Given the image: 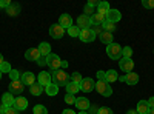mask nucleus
<instances>
[{
  "instance_id": "79ce46f5",
  "label": "nucleus",
  "mask_w": 154,
  "mask_h": 114,
  "mask_svg": "<svg viewBox=\"0 0 154 114\" xmlns=\"http://www.w3.org/2000/svg\"><path fill=\"white\" fill-rule=\"evenodd\" d=\"M5 114H20V111H17L14 106H11V108H6Z\"/></svg>"
},
{
  "instance_id": "f257e3e1",
  "label": "nucleus",
  "mask_w": 154,
  "mask_h": 114,
  "mask_svg": "<svg viewBox=\"0 0 154 114\" xmlns=\"http://www.w3.org/2000/svg\"><path fill=\"white\" fill-rule=\"evenodd\" d=\"M51 82L56 83L57 86H62V85H65L69 82V75L65 72V69H57V71H53L51 72Z\"/></svg>"
},
{
  "instance_id": "8fccbe9b",
  "label": "nucleus",
  "mask_w": 154,
  "mask_h": 114,
  "mask_svg": "<svg viewBox=\"0 0 154 114\" xmlns=\"http://www.w3.org/2000/svg\"><path fill=\"white\" fill-rule=\"evenodd\" d=\"M126 114H137V111H136V109H128Z\"/></svg>"
},
{
  "instance_id": "a18cd8bd",
  "label": "nucleus",
  "mask_w": 154,
  "mask_h": 114,
  "mask_svg": "<svg viewBox=\"0 0 154 114\" xmlns=\"http://www.w3.org/2000/svg\"><path fill=\"white\" fill-rule=\"evenodd\" d=\"M146 103H148L149 108H154V97H149V99L146 100Z\"/></svg>"
},
{
  "instance_id": "5701e85b",
  "label": "nucleus",
  "mask_w": 154,
  "mask_h": 114,
  "mask_svg": "<svg viewBox=\"0 0 154 114\" xmlns=\"http://www.w3.org/2000/svg\"><path fill=\"white\" fill-rule=\"evenodd\" d=\"M105 22H106V16H103V14L96 12V14L91 16V25H103Z\"/></svg>"
},
{
  "instance_id": "5fc2aeb1",
  "label": "nucleus",
  "mask_w": 154,
  "mask_h": 114,
  "mask_svg": "<svg viewBox=\"0 0 154 114\" xmlns=\"http://www.w3.org/2000/svg\"><path fill=\"white\" fill-rule=\"evenodd\" d=\"M79 114H88V112H86V111H80Z\"/></svg>"
},
{
  "instance_id": "2eb2a0df",
  "label": "nucleus",
  "mask_w": 154,
  "mask_h": 114,
  "mask_svg": "<svg viewBox=\"0 0 154 114\" xmlns=\"http://www.w3.org/2000/svg\"><path fill=\"white\" fill-rule=\"evenodd\" d=\"M14 102H16V97L12 96L9 91H8V93H5V94L2 96V105H3L5 108H11V106H14Z\"/></svg>"
},
{
  "instance_id": "4468645a",
  "label": "nucleus",
  "mask_w": 154,
  "mask_h": 114,
  "mask_svg": "<svg viewBox=\"0 0 154 114\" xmlns=\"http://www.w3.org/2000/svg\"><path fill=\"white\" fill-rule=\"evenodd\" d=\"M59 25L63 28V29H69L72 26V19L69 14H62L60 19H59Z\"/></svg>"
},
{
  "instance_id": "aec40b11",
  "label": "nucleus",
  "mask_w": 154,
  "mask_h": 114,
  "mask_svg": "<svg viewBox=\"0 0 154 114\" xmlns=\"http://www.w3.org/2000/svg\"><path fill=\"white\" fill-rule=\"evenodd\" d=\"M125 82L128 83V85H131V86H134V85H137L139 83V74L137 72H128V74H125Z\"/></svg>"
},
{
  "instance_id": "603ef678",
  "label": "nucleus",
  "mask_w": 154,
  "mask_h": 114,
  "mask_svg": "<svg viewBox=\"0 0 154 114\" xmlns=\"http://www.w3.org/2000/svg\"><path fill=\"white\" fill-rule=\"evenodd\" d=\"M3 62H5V60H3V56H2V54H0V65H2V63H3Z\"/></svg>"
},
{
  "instance_id": "393cba45",
  "label": "nucleus",
  "mask_w": 154,
  "mask_h": 114,
  "mask_svg": "<svg viewBox=\"0 0 154 114\" xmlns=\"http://www.w3.org/2000/svg\"><path fill=\"white\" fill-rule=\"evenodd\" d=\"M65 88H66V93H68V94H72V96L77 94V91H80V85H77V83H74V82H71V80L66 83Z\"/></svg>"
},
{
  "instance_id": "c85d7f7f",
  "label": "nucleus",
  "mask_w": 154,
  "mask_h": 114,
  "mask_svg": "<svg viewBox=\"0 0 154 114\" xmlns=\"http://www.w3.org/2000/svg\"><path fill=\"white\" fill-rule=\"evenodd\" d=\"M6 12H8V16L16 17V16H19V12H20V6H19V5H11V6L6 9Z\"/></svg>"
},
{
  "instance_id": "de8ad7c7",
  "label": "nucleus",
  "mask_w": 154,
  "mask_h": 114,
  "mask_svg": "<svg viewBox=\"0 0 154 114\" xmlns=\"http://www.w3.org/2000/svg\"><path fill=\"white\" fill-rule=\"evenodd\" d=\"M62 114H75V111H72V109H69V108H68V109H63V111H62Z\"/></svg>"
},
{
  "instance_id": "6e6d98bb",
  "label": "nucleus",
  "mask_w": 154,
  "mask_h": 114,
  "mask_svg": "<svg viewBox=\"0 0 154 114\" xmlns=\"http://www.w3.org/2000/svg\"><path fill=\"white\" fill-rule=\"evenodd\" d=\"M2 74H3V72H2V71H0V79H2Z\"/></svg>"
},
{
  "instance_id": "a19ab883",
  "label": "nucleus",
  "mask_w": 154,
  "mask_h": 114,
  "mask_svg": "<svg viewBox=\"0 0 154 114\" xmlns=\"http://www.w3.org/2000/svg\"><path fill=\"white\" fill-rule=\"evenodd\" d=\"M11 5H12V3L9 2V0H0V8H6V9H8Z\"/></svg>"
},
{
  "instance_id": "3c124183",
  "label": "nucleus",
  "mask_w": 154,
  "mask_h": 114,
  "mask_svg": "<svg viewBox=\"0 0 154 114\" xmlns=\"http://www.w3.org/2000/svg\"><path fill=\"white\" fill-rule=\"evenodd\" d=\"M5 111H6L5 106H0V114H5Z\"/></svg>"
},
{
  "instance_id": "39448f33",
  "label": "nucleus",
  "mask_w": 154,
  "mask_h": 114,
  "mask_svg": "<svg viewBox=\"0 0 154 114\" xmlns=\"http://www.w3.org/2000/svg\"><path fill=\"white\" fill-rule=\"evenodd\" d=\"M79 39H80L82 42H85V43H91V42L96 40V31L89 29V28H88V29H80Z\"/></svg>"
},
{
  "instance_id": "864d4df0",
  "label": "nucleus",
  "mask_w": 154,
  "mask_h": 114,
  "mask_svg": "<svg viewBox=\"0 0 154 114\" xmlns=\"http://www.w3.org/2000/svg\"><path fill=\"white\" fill-rule=\"evenodd\" d=\"M148 114H154V108H149V111H148Z\"/></svg>"
},
{
  "instance_id": "a878e982",
  "label": "nucleus",
  "mask_w": 154,
  "mask_h": 114,
  "mask_svg": "<svg viewBox=\"0 0 154 114\" xmlns=\"http://www.w3.org/2000/svg\"><path fill=\"white\" fill-rule=\"evenodd\" d=\"M45 93H46L49 97H53V96H56V94L59 93V86H57L56 83H53V82H51L48 86H45Z\"/></svg>"
},
{
  "instance_id": "f8f14e48",
  "label": "nucleus",
  "mask_w": 154,
  "mask_h": 114,
  "mask_svg": "<svg viewBox=\"0 0 154 114\" xmlns=\"http://www.w3.org/2000/svg\"><path fill=\"white\" fill-rule=\"evenodd\" d=\"M40 53H38V49L37 48H29L26 53H25V59L29 60V62H37L38 59H40Z\"/></svg>"
},
{
  "instance_id": "4be33fe9",
  "label": "nucleus",
  "mask_w": 154,
  "mask_h": 114,
  "mask_svg": "<svg viewBox=\"0 0 154 114\" xmlns=\"http://www.w3.org/2000/svg\"><path fill=\"white\" fill-rule=\"evenodd\" d=\"M105 80L111 85L114 83L116 80H119V75H117V71H114V69H109V71H105Z\"/></svg>"
},
{
  "instance_id": "dca6fc26",
  "label": "nucleus",
  "mask_w": 154,
  "mask_h": 114,
  "mask_svg": "<svg viewBox=\"0 0 154 114\" xmlns=\"http://www.w3.org/2000/svg\"><path fill=\"white\" fill-rule=\"evenodd\" d=\"M37 83H40L43 88L48 86L51 83V72H46V71H42L40 74H38V77H37Z\"/></svg>"
},
{
  "instance_id": "423d86ee",
  "label": "nucleus",
  "mask_w": 154,
  "mask_h": 114,
  "mask_svg": "<svg viewBox=\"0 0 154 114\" xmlns=\"http://www.w3.org/2000/svg\"><path fill=\"white\" fill-rule=\"evenodd\" d=\"M119 68L123 71V72H131L133 71V68H134V62H133V59H125V57H122L120 60H119Z\"/></svg>"
},
{
  "instance_id": "c9c22d12",
  "label": "nucleus",
  "mask_w": 154,
  "mask_h": 114,
  "mask_svg": "<svg viewBox=\"0 0 154 114\" xmlns=\"http://www.w3.org/2000/svg\"><path fill=\"white\" fill-rule=\"evenodd\" d=\"M96 114H114V112H112L111 108H108V106H102V108H99V109L96 111Z\"/></svg>"
},
{
  "instance_id": "412c9836",
  "label": "nucleus",
  "mask_w": 154,
  "mask_h": 114,
  "mask_svg": "<svg viewBox=\"0 0 154 114\" xmlns=\"http://www.w3.org/2000/svg\"><path fill=\"white\" fill-rule=\"evenodd\" d=\"M99 39H100V42H102V43H105L106 46H108L109 43H112V42H114L112 34H111V32H106V31H102V32L99 34Z\"/></svg>"
},
{
  "instance_id": "cd10ccee",
  "label": "nucleus",
  "mask_w": 154,
  "mask_h": 114,
  "mask_svg": "<svg viewBox=\"0 0 154 114\" xmlns=\"http://www.w3.org/2000/svg\"><path fill=\"white\" fill-rule=\"evenodd\" d=\"M109 9H111V8H109V3H108V2H100L99 6H97V12H99V14H103V16L108 14Z\"/></svg>"
},
{
  "instance_id": "f704fd0d",
  "label": "nucleus",
  "mask_w": 154,
  "mask_h": 114,
  "mask_svg": "<svg viewBox=\"0 0 154 114\" xmlns=\"http://www.w3.org/2000/svg\"><path fill=\"white\" fill-rule=\"evenodd\" d=\"M9 77H11V82L19 80V77H20V72H19L17 69H11V71H9Z\"/></svg>"
},
{
  "instance_id": "6e6552de",
  "label": "nucleus",
  "mask_w": 154,
  "mask_h": 114,
  "mask_svg": "<svg viewBox=\"0 0 154 114\" xmlns=\"http://www.w3.org/2000/svg\"><path fill=\"white\" fill-rule=\"evenodd\" d=\"M63 34H65V29H63L59 23L53 25V26L49 28V35L53 37V39H62Z\"/></svg>"
},
{
  "instance_id": "49530a36",
  "label": "nucleus",
  "mask_w": 154,
  "mask_h": 114,
  "mask_svg": "<svg viewBox=\"0 0 154 114\" xmlns=\"http://www.w3.org/2000/svg\"><path fill=\"white\" fill-rule=\"evenodd\" d=\"M99 3H100V2H97V0H91V2H89L88 5L91 6V8H94V6H99Z\"/></svg>"
},
{
  "instance_id": "2f4dec72",
  "label": "nucleus",
  "mask_w": 154,
  "mask_h": 114,
  "mask_svg": "<svg viewBox=\"0 0 154 114\" xmlns=\"http://www.w3.org/2000/svg\"><path fill=\"white\" fill-rule=\"evenodd\" d=\"M131 56H133V48H131V46H125V48H122V57H125V59H131Z\"/></svg>"
},
{
  "instance_id": "f03ea898",
  "label": "nucleus",
  "mask_w": 154,
  "mask_h": 114,
  "mask_svg": "<svg viewBox=\"0 0 154 114\" xmlns=\"http://www.w3.org/2000/svg\"><path fill=\"white\" fill-rule=\"evenodd\" d=\"M106 54H108V57L112 59V60H120V59H122V46H120L119 43H116V42L109 43V45L106 46Z\"/></svg>"
},
{
  "instance_id": "72a5a7b5",
  "label": "nucleus",
  "mask_w": 154,
  "mask_h": 114,
  "mask_svg": "<svg viewBox=\"0 0 154 114\" xmlns=\"http://www.w3.org/2000/svg\"><path fill=\"white\" fill-rule=\"evenodd\" d=\"M32 111H34V114H48V109L43 105H35L32 108Z\"/></svg>"
},
{
  "instance_id": "6ab92c4d",
  "label": "nucleus",
  "mask_w": 154,
  "mask_h": 114,
  "mask_svg": "<svg viewBox=\"0 0 154 114\" xmlns=\"http://www.w3.org/2000/svg\"><path fill=\"white\" fill-rule=\"evenodd\" d=\"M37 49H38V53H40V56H42V57H45V59L51 54V45H49L48 42H42L40 45H38V48H37Z\"/></svg>"
},
{
  "instance_id": "ea45409f",
  "label": "nucleus",
  "mask_w": 154,
  "mask_h": 114,
  "mask_svg": "<svg viewBox=\"0 0 154 114\" xmlns=\"http://www.w3.org/2000/svg\"><path fill=\"white\" fill-rule=\"evenodd\" d=\"M65 102L71 105V103H74V102H75V97H74L72 94H66V96H65Z\"/></svg>"
},
{
  "instance_id": "473e14b6",
  "label": "nucleus",
  "mask_w": 154,
  "mask_h": 114,
  "mask_svg": "<svg viewBox=\"0 0 154 114\" xmlns=\"http://www.w3.org/2000/svg\"><path fill=\"white\" fill-rule=\"evenodd\" d=\"M82 80H83V77H82L80 72H72V74H71V82H74V83H77V85H80Z\"/></svg>"
},
{
  "instance_id": "ddd939ff",
  "label": "nucleus",
  "mask_w": 154,
  "mask_h": 114,
  "mask_svg": "<svg viewBox=\"0 0 154 114\" xmlns=\"http://www.w3.org/2000/svg\"><path fill=\"white\" fill-rule=\"evenodd\" d=\"M23 90H25V85L20 80H14V82H11V85H9V93L12 96H14V94H20Z\"/></svg>"
},
{
  "instance_id": "e433bc0d",
  "label": "nucleus",
  "mask_w": 154,
  "mask_h": 114,
  "mask_svg": "<svg viewBox=\"0 0 154 114\" xmlns=\"http://www.w3.org/2000/svg\"><path fill=\"white\" fill-rule=\"evenodd\" d=\"M11 69H12V68H11V65H9L8 62H3L2 65H0V71H2V72H8V74H9Z\"/></svg>"
},
{
  "instance_id": "a211bd4d",
  "label": "nucleus",
  "mask_w": 154,
  "mask_h": 114,
  "mask_svg": "<svg viewBox=\"0 0 154 114\" xmlns=\"http://www.w3.org/2000/svg\"><path fill=\"white\" fill-rule=\"evenodd\" d=\"M14 108L17 109V111H25L28 108V99L26 97H17L16 99V102H14Z\"/></svg>"
},
{
  "instance_id": "c03bdc74",
  "label": "nucleus",
  "mask_w": 154,
  "mask_h": 114,
  "mask_svg": "<svg viewBox=\"0 0 154 114\" xmlns=\"http://www.w3.org/2000/svg\"><path fill=\"white\" fill-rule=\"evenodd\" d=\"M97 79L99 80H105V71H97Z\"/></svg>"
},
{
  "instance_id": "20e7f679",
  "label": "nucleus",
  "mask_w": 154,
  "mask_h": 114,
  "mask_svg": "<svg viewBox=\"0 0 154 114\" xmlns=\"http://www.w3.org/2000/svg\"><path fill=\"white\" fill-rule=\"evenodd\" d=\"M46 65L51 68V71H57V69L62 68V60H60V57H59L57 54L51 53V54L46 57Z\"/></svg>"
},
{
  "instance_id": "b1692460",
  "label": "nucleus",
  "mask_w": 154,
  "mask_h": 114,
  "mask_svg": "<svg viewBox=\"0 0 154 114\" xmlns=\"http://www.w3.org/2000/svg\"><path fill=\"white\" fill-rule=\"evenodd\" d=\"M136 111H137V114H148L149 106H148V103H146V100H139Z\"/></svg>"
},
{
  "instance_id": "f3484780",
  "label": "nucleus",
  "mask_w": 154,
  "mask_h": 114,
  "mask_svg": "<svg viewBox=\"0 0 154 114\" xmlns=\"http://www.w3.org/2000/svg\"><path fill=\"white\" fill-rule=\"evenodd\" d=\"M120 19H122V14H120L119 9H109V11H108V14H106V20H108V22L117 23Z\"/></svg>"
},
{
  "instance_id": "58836bf2",
  "label": "nucleus",
  "mask_w": 154,
  "mask_h": 114,
  "mask_svg": "<svg viewBox=\"0 0 154 114\" xmlns=\"http://www.w3.org/2000/svg\"><path fill=\"white\" fill-rule=\"evenodd\" d=\"M93 12H94V9L86 3V5H85V16H89V17H91V16H93Z\"/></svg>"
},
{
  "instance_id": "09e8293b",
  "label": "nucleus",
  "mask_w": 154,
  "mask_h": 114,
  "mask_svg": "<svg viewBox=\"0 0 154 114\" xmlns=\"http://www.w3.org/2000/svg\"><path fill=\"white\" fill-rule=\"evenodd\" d=\"M66 66H68V62H66V60H62V68L66 69Z\"/></svg>"
},
{
  "instance_id": "37998d69",
  "label": "nucleus",
  "mask_w": 154,
  "mask_h": 114,
  "mask_svg": "<svg viewBox=\"0 0 154 114\" xmlns=\"http://www.w3.org/2000/svg\"><path fill=\"white\" fill-rule=\"evenodd\" d=\"M35 63H37L38 66H43V65H46V59H45V57H40V59H38Z\"/></svg>"
},
{
  "instance_id": "4c0bfd02",
  "label": "nucleus",
  "mask_w": 154,
  "mask_h": 114,
  "mask_svg": "<svg viewBox=\"0 0 154 114\" xmlns=\"http://www.w3.org/2000/svg\"><path fill=\"white\" fill-rule=\"evenodd\" d=\"M142 5H143L146 9H152V8H154V0H143Z\"/></svg>"
},
{
  "instance_id": "7c9ffc66",
  "label": "nucleus",
  "mask_w": 154,
  "mask_h": 114,
  "mask_svg": "<svg viewBox=\"0 0 154 114\" xmlns=\"http://www.w3.org/2000/svg\"><path fill=\"white\" fill-rule=\"evenodd\" d=\"M66 31H68V35L69 37H79L80 35V29L77 28V25H72V26L69 29H66Z\"/></svg>"
},
{
  "instance_id": "1a4fd4ad",
  "label": "nucleus",
  "mask_w": 154,
  "mask_h": 114,
  "mask_svg": "<svg viewBox=\"0 0 154 114\" xmlns=\"http://www.w3.org/2000/svg\"><path fill=\"white\" fill-rule=\"evenodd\" d=\"M89 25H91V17L89 16L82 14V16L77 17V28L79 29H88Z\"/></svg>"
},
{
  "instance_id": "9b49d317",
  "label": "nucleus",
  "mask_w": 154,
  "mask_h": 114,
  "mask_svg": "<svg viewBox=\"0 0 154 114\" xmlns=\"http://www.w3.org/2000/svg\"><path fill=\"white\" fill-rule=\"evenodd\" d=\"M74 105L79 108L80 111H86V109H89V106H91V103H89V100L86 97H75Z\"/></svg>"
},
{
  "instance_id": "c756f323",
  "label": "nucleus",
  "mask_w": 154,
  "mask_h": 114,
  "mask_svg": "<svg viewBox=\"0 0 154 114\" xmlns=\"http://www.w3.org/2000/svg\"><path fill=\"white\" fill-rule=\"evenodd\" d=\"M102 29L103 31H106V32H112L114 29H116V23H112V22H105L103 25H102Z\"/></svg>"
},
{
  "instance_id": "7ed1b4c3",
  "label": "nucleus",
  "mask_w": 154,
  "mask_h": 114,
  "mask_svg": "<svg viewBox=\"0 0 154 114\" xmlns=\"http://www.w3.org/2000/svg\"><path fill=\"white\" fill-rule=\"evenodd\" d=\"M96 91L100 94V96H105V97H109L112 94V88L109 86V83L106 80H99L96 83Z\"/></svg>"
},
{
  "instance_id": "bb28decb",
  "label": "nucleus",
  "mask_w": 154,
  "mask_h": 114,
  "mask_svg": "<svg viewBox=\"0 0 154 114\" xmlns=\"http://www.w3.org/2000/svg\"><path fill=\"white\" fill-rule=\"evenodd\" d=\"M29 93H31L32 96H40V94L43 93V86H42L40 83H34V85L29 86Z\"/></svg>"
},
{
  "instance_id": "0eeeda50",
  "label": "nucleus",
  "mask_w": 154,
  "mask_h": 114,
  "mask_svg": "<svg viewBox=\"0 0 154 114\" xmlns=\"http://www.w3.org/2000/svg\"><path fill=\"white\" fill-rule=\"evenodd\" d=\"M80 90H82L83 93H91V91H94V90H96L94 80H93L91 77H85V79L82 80V83H80Z\"/></svg>"
},
{
  "instance_id": "9d476101",
  "label": "nucleus",
  "mask_w": 154,
  "mask_h": 114,
  "mask_svg": "<svg viewBox=\"0 0 154 114\" xmlns=\"http://www.w3.org/2000/svg\"><path fill=\"white\" fill-rule=\"evenodd\" d=\"M20 82H22L23 85H28V86L34 85V83H35V75H34V72H31V71L23 72L22 77H20Z\"/></svg>"
}]
</instances>
